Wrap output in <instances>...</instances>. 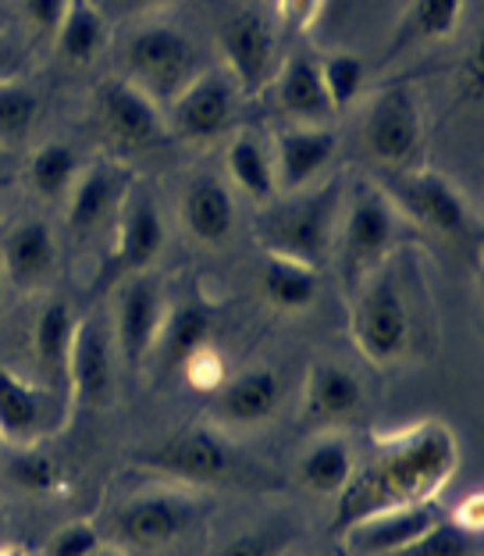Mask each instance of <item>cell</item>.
Segmentation results:
<instances>
[{
	"label": "cell",
	"mask_w": 484,
	"mask_h": 556,
	"mask_svg": "<svg viewBox=\"0 0 484 556\" xmlns=\"http://www.w3.org/2000/svg\"><path fill=\"white\" fill-rule=\"evenodd\" d=\"M442 517L438 503H413V507H396L381 510L356 521L353 528L342 532L349 556H399L406 546L428 532Z\"/></svg>",
	"instance_id": "18"
},
{
	"label": "cell",
	"mask_w": 484,
	"mask_h": 556,
	"mask_svg": "<svg viewBox=\"0 0 484 556\" xmlns=\"http://www.w3.org/2000/svg\"><path fill=\"white\" fill-rule=\"evenodd\" d=\"M342 200L346 193H342L339 179L317 189H303V193H289L285 200H271L267 207H260L257 218L260 247L275 257L321 268L335 250Z\"/></svg>",
	"instance_id": "2"
},
{
	"label": "cell",
	"mask_w": 484,
	"mask_h": 556,
	"mask_svg": "<svg viewBox=\"0 0 484 556\" xmlns=\"http://www.w3.org/2000/svg\"><path fill=\"white\" fill-rule=\"evenodd\" d=\"M36 118H40V97L33 86L15 75L0 79V147H22Z\"/></svg>",
	"instance_id": "33"
},
{
	"label": "cell",
	"mask_w": 484,
	"mask_h": 556,
	"mask_svg": "<svg viewBox=\"0 0 484 556\" xmlns=\"http://www.w3.org/2000/svg\"><path fill=\"white\" fill-rule=\"evenodd\" d=\"M4 189H8V179H4V175H0V197H4Z\"/></svg>",
	"instance_id": "47"
},
{
	"label": "cell",
	"mask_w": 484,
	"mask_h": 556,
	"mask_svg": "<svg viewBox=\"0 0 484 556\" xmlns=\"http://www.w3.org/2000/svg\"><path fill=\"white\" fill-rule=\"evenodd\" d=\"M132 4H143V8H150V4H164V0H132Z\"/></svg>",
	"instance_id": "46"
},
{
	"label": "cell",
	"mask_w": 484,
	"mask_h": 556,
	"mask_svg": "<svg viewBox=\"0 0 484 556\" xmlns=\"http://www.w3.org/2000/svg\"><path fill=\"white\" fill-rule=\"evenodd\" d=\"M460 464V442L445 421H417L396 432L374 435V446L356 460L353 478L335 496L331 532L342 535L364 517L435 503Z\"/></svg>",
	"instance_id": "1"
},
{
	"label": "cell",
	"mask_w": 484,
	"mask_h": 556,
	"mask_svg": "<svg viewBox=\"0 0 484 556\" xmlns=\"http://www.w3.org/2000/svg\"><path fill=\"white\" fill-rule=\"evenodd\" d=\"M289 546V535L285 532H242L239 539L225 542V546L214 553V556H282Z\"/></svg>",
	"instance_id": "39"
},
{
	"label": "cell",
	"mask_w": 484,
	"mask_h": 556,
	"mask_svg": "<svg viewBox=\"0 0 484 556\" xmlns=\"http://www.w3.org/2000/svg\"><path fill=\"white\" fill-rule=\"evenodd\" d=\"M132 193V172L122 168L107 157H100L89 164L86 172H79V179L68 189V204H65V218L72 232H93L100 229L111 214H118L125 207V200Z\"/></svg>",
	"instance_id": "17"
},
{
	"label": "cell",
	"mask_w": 484,
	"mask_h": 556,
	"mask_svg": "<svg viewBox=\"0 0 484 556\" xmlns=\"http://www.w3.org/2000/svg\"><path fill=\"white\" fill-rule=\"evenodd\" d=\"M239 86L225 68L196 72L182 90L168 100V129L182 143L211 147L232 132L239 118Z\"/></svg>",
	"instance_id": "9"
},
{
	"label": "cell",
	"mask_w": 484,
	"mask_h": 556,
	"mask_svg": "<svg viewBox=\"0 0 484 556\" xmlns=\"http://www.w3.org/2000/svg\"><path fill=\"white\" fill-rule=\"evenodd\" d=\"M360 147L381 168H410L424 147V111L410 86H385L360 118Z\"/></svg>",
	"instance_id": "8"
},
{
	"label": "cell",
	"mask_w": 484,
	"mask_h": 556,
	"mask_svg": "<svg viewBox=\"0 0 484 556\" xmlns=\"http://www.w3.org/2000/svg\"><path fill=\"white\" fill-rule=\"evenodd\" d=\"M65 8H68V0H25V15H29V22L50 36L58 33L61 18H65Z\"/></svg>",
	"instance_id": "41"
},
{
	"label": "cell",
	"mask_w": 484,
	"mask_h": 556,
	"mask_svg": "<svg viewBox=\"0 0 484 556\" xmlns=\"http://www.w3.org/2000/svg\"><path fill=\"white\" fill-rule=\"evenodd\" d=\"M125 79L139 90L161 100H171L196 75V47L193 40L164 22H147L125 40Z\"/></svg>",
	"instance_id": "6"
},
{
	"label": "cell",
	"mask_w": 484,
	"mask_h": 556,
	"mask_svg": "<svg viewBox=\"0 0 484 556\" xmlns=\"http://www.w3.org/2000/svg\"><path fill=\"white\" fill-rule=\"evenodd\" d=\"M118 389V346L100 318H86L75 328L68 353V393L75 407H107Z\"/></svg>",
	"instance_id": "13"
},
{
	"label": "cell",
	"mask_w": 484,
	"mask_h": 556,
	"mask_svg": "<svg viewBox=\"0 0 484 556\" xmlns=\"http://www.w3.org/2000/svg\"><path fill=\"white\" fill-rule=\"evenodd\" d=\"M282 396L285 389L275 368H250L235 378H225V386L211 400V417L232 428L267 425L282 407Z\"/></svg>",
	"instance_id": "20"
},
{
	"label": "cell",
	"mask_w": 484,
	"mask_h": 556,
	"mask_svg": "<svg viewBox=\"0 0 484 556\" xmlns=\"http://www.w3.org/2000/svg\"><path fill=\"white\" fill-rule=\"evenodd\" d=\"M453 521L460 525V528H467V532L481 535V528H484V500H481V492H470L460 507H456Z\"/></svg>",
	"instance_id": "42"
},
{
	"label": "cell",
	"mask_w": 484,
	"mask_h": 556,
	"mask_svg": "<svg viewBox=\"0 0 484 556\" xmlns=\"http://www.w3.org/2000/svg\"><path fill=\"white\" fill-rule=\"evenodd\" d=\"M399 556H481V535L467 532L453 517H438L435 525L420 535L413 546H406Z\"/></svg>",
	"instance_id": "36"
},
{
	"label": "cell",
	"mask_w": 484,
	"mask_h": 556,
	"mask_svg": "<svg viewBox=\"0 0 484 556\" xmlns=\"http://www.w3.org/2000/svg\"><path fill=\"white\" fill-rule=\"evenodd\" d=\"M349 336L364 361L389 368L410 346V307L396 275L381 264L364 282H356L349 303Z\"/></svg>",
	"instance_id": "5"
},
{
	"label": "cell",
	"mask_w": 484,
	"mask_h": 556,
	"mask_svg": "<svg viewBox=\"0 0 484 556\" xmlns=\"http://www.w3.org/2000/svg\"><path fill=\"white\" fill-rule=\"evenodd\" d=\"M182 375H186L189 389H196V393H218V389L225 386V378H228V368H225L221 353L214 350V343H207L196 353H189L186 364H182Z\"/></svg>",
	"instance_id": "37"
},
{
	"label": "cell",
	"mask_w": 484,
	"mask_h": 556,
	"mask_svg": "<svg viewBox=\"0 0 484 556\" xmlns=\"http://www.w3.org/2000/svg\"><path fill=\"white\" fill-rule=\"evenodd\" d=\"M403 222L406 218L385 197V189L356 186L353 193L342 200L335 250H331V254H339L342 278H349L356 286L371 271H378L381 264L389 261L392 247L399 243Z\"/></svg>",
	"instance_id": "4"
},
{
	"label": "cell",
	"mask_w": 484,
	"mask_h": 556,
	"mask_svg": "<svg viewBox=\"0 0 484 556\" xmlns=\"http://www.w3.org/2000/svg\"><path fill=\"white\" fill-rule=\"evenodd\" d=\"M164 239H168V229H164L157 200L147 193L125 200V207L118 211V232H114L104 264V282H122V278L150 271V264L161 257Z\"/></svg>",
	"instance_id": "15"
},
{
	"label": "cell",
	"mask_w": 484,
	"mask_h": 556,
	"mask_svg": "<svg viewBox=\"0 0 484 556\" xmlns=\"http://www.w3.org/2000/svg\"><path fill=\"white\" fill-rule=\"evenodd\" d=\"M385 197L396 204L403 218H410L420 229L449 239V243L477 247V239H481L477 211L449 175L410 164V168H399L392 175L385 186Z\"/></svg>",
	"instance_id": "3"
},
{
	"label": "cell",
	"mask_w": 484,
	"mask_h": 556,
	"mask_svg": "<svg viewBox=\"0 0 484 556\" xmlns=\"http://www.w3.org/2000/svg\"><path fill=\"white\" fill-rule=\"evenodd\" d=\"M15 65H18V47L8 36V29H0V79H8Z\"/></svg>",
	"instance_id": "43"
},
{
	"label": "cell",
	"mask_w": 484,
	"mask_h": 556,
	"mask_svg": "<svg viewBox=\"0 0 484 556\" xmlns=\"http://www.w3.org/2000/svg\"><path fill=\"white\" fill-rule=\"evenodd\" d=\"M218 47L225 58V72L232 75L239 93H260L271 86L278 65V40L271 25L257 11H235L218 29Z\"/></svg>",
	"instance_id": "12"
},
{
	"label": "cell",
	"mask_w": 484,
	"mask_h": 556,
	"mask_svg": "<svg viewBox=\"0 0 484 556\" xmlns=\"http://www.w3.org/2000/svg\"><path fill=\"white\" fill-rule=\"evenodd\" d=\"M0 29H4V11H0Z\"/></svg>",
	"instance_id": "49"
},
{
	"label": "cell",
	"mask_w": 484,
	"mask_h": 556,
	"mask_svg": "<svg viewBox=\"0 0 484 556\" xmlns=\"http://www.w3.org/2000/svg\"><path fill=\"white\" fill-rule=\"evenodd\" d=\"M196 521V500L182 489L136 492L111 517V532L129 549H164L182 539Z\"/></svg>",
	"instance_id": "10"
},
{
	"label": "cell",
	"mask_w": 484,
	"mask_h": 556,
	"mask_svg": "<svg viewBox=\"0 0 484 556\" xmlns=\"http://www.w3.org/2000/svg\"><path fill=\"white\" fill-rule=\"evenodd\" d=\"M58 54L72 65H89L107 43V18L93 0H68L65 18L54 33Z\"/></svg>",
	"instance_id": "30"
},
{
	"label": "cell",
	"mask_w": 484,
	"mask_h": 556,
	"mask_svg": "<svg viewBox=\"0 0 484 556\" xmlns=\"http://www.w3.org/2000/svg\"><path fill=\"white\" fill-rule=\"evenodd\" d=\"M335 150H339V136L328 125H292V129L278 132L271 143L278 197L310 189L317 182V175L335 157Z\"/></svg>",
	"instance_id": "16"
},
{
	"label": "cell",
	"mask_w": 484,
	"mask_h": 556,
	"mask_svg": "<svg viewBox=\"0 0 484 556\" xmlns=\"http://www.w3.org/2000/svg\"><path fill=\"white\" fill-rule=\"evenodd\" d=\"M260 293L267 307H275L278 314H303L321 293V278L310 264L267 254L260 268Z\"/></svg>",
	"instance_id": "28"
},
{
	"label": "cell",
	"mask_w": 484,
	"mask_h": 556,
	"mask_svg": "<svg viewBox=\"0 0 484 556\" xmlns=\"http://www.w3.org/2000/svg\"><path fill=\"white\" fill-rule=\"evenodd\" d=\"M324 4H328V0H275V11H278V18L289 25V29L307 33V29H314L317 22H321Z\"/></svg>",
	"instance_id": "40"
},
{
	"label": "cell",
	"mask_w": 484,
	"mask_h": 556,
	"mask_svg": "<svg viewBox=\"0 0 484 556\" xmlns=\"http://www.w3.org/2000/svg\"><path fill=\"white\" fill-rule=\"evenodd\" d=\"M132 464L186 485H225L239 475L232 442L211 428H189L132 453Z\"/></svg>",
	"instance_id": "7"
},
{
	"label": "cell",
	"mask_w": 484,
	"mask_h": 556,
	"mask_svg": "<svg viewBox=\"0 0 484 556\" xmlns=\"http://www.w3.org/2000/svg\"><path fill=\"white\" fill-rule=\"evenodd\" d=\"M0 556H25L22 546H0Z\"/></svg>",
	"instance_id": "45"
},
{
	"label": "cell",
	"mask_w": 484,
	"mask_h": 556,
	"mask_svg": "<svg viewBox=\"0 0 484 556\" xmlns=\"http://www.w3.org/2000/svg\"><path fill=\"white\" fill-rule=\"evenodd\" d=\"M463 11H467V0H410L399 15L392 47L449 40V36L460 29Z\"/></svg>",
	"instance_id": "31"
},
{
	"label": "cell",
	"mask_w": 484,
	"mask_h": 556,
	"mask_svg": "<svg viewBox=\"0 0 484 556\" xmlns=\"http://www.w3.org/2000/svg\"><path fill=\"white\" fill-rule=\"evenodd\" d=\"M214 328H218V311H214V303H207L203 296L182 300L175 311L164 314V325H161L154 350L161 353L164 364L182 368L189 353H196L200 346L211 343Z\"/></svg>",
	"instance_id": "24"
},
{
	"label": "cell",
	"mask_w": 484,
	"mask_h": 556,
	"mask_svg": "<svg viewBox=\"0 0 484 556\" xmlns=\"http://www.w3.org/2000/svg\"><path fill=\"white\" fill-rule=\"evenodd\" d=\"M89 556H125L122 549H114V546H100V549H93Z\"/></svg>",
	"instance_id": "44"
},
{
	"label": "cell",
	"mask_w": 484,
	"mask_h": 556,
	"mask_svg": "<svg viewBox=\"0 0 484 556\" xmlns=\"http://www.w3.org/2000/svg\"><path fill=\"white\" fill-rule=\"evenodd\" d=\"M79 154L75 147L65 143V139H47L33 150L29 168H25V179H29V189L40 200H61L68 197L72 182L79 179Z\"/></svg>",
	"instance_id": "32"
},
{
	"label": "cell",
	"mask_w": 484,
	"mask_h": 556,
	"mask_svg": "<svg viewBox=\"0 0 484 556\" xmlns=\"http://www.w3.org/2000/svg\"><path fill=\"white\" fill-rule=\"evenodd\" d=\"M4 475L8 482L29 492V496H50V492H58L61 482H65V475H61L58 460L50 457V453L36 450V446H22L8 457L4 464Z\"/></svg>",
	"instance_id": "35"
},
{
	"label": "cell",
	"mask_w": 484,
	"mask_h": 556,
	"mask_svg": "<svg viewBox=\"0 0 484 556\" xmlns=\"http://www.w3.org/2000/svg\"><path fill=\"white\" fill-rule=\"evenodd\" d=\"M364 410V382L349 368H342L335 361H317L310 364L307 382H303L300 400V421L331 428L342 421H353Z\"/></svg>",
	"instance_id": "19"
},
{
	"label": "cell",
	"mask_w": 484,
	"mask_h": 556,
	"mask_svg": "<svg viewBox=\"0 0 484 556\" xmlns=\"http://www.w3.org/2000/svg\"><path fill=\"white\" fill-rule=\"evenodd\" d=\"M186 232L203 247H221L235 229V197L218 175L200 172L186 182L182 204H178Z\"/></svg>",
	"instance_id": "22"
},
{
	"label": "cell",
	"mask_w": 484,
	"mask_h": 556,
	"mask_svg": "<svg viewBox=\"0 0 484 556\" xmlns=\"http://www.w3.org/2000/svg\"><path fill=\"white\" fill-rule=\"evenodd\" d=\"M58 236L40 218H22L11 225L0 243V268L18 289H40L58 271Z\"/></svg>",
	"instance_id": "21"
},
{
	"label": "cell",
	"mask_w": 484,
	"mask_h": 556,
	"mask_svg": "<svg viewBox=\"0 0 484 556\" xmlns=\"http://www.w3.org/2000/svg\"><path fill=\"white\" fill-rule=\"evenodd\" d=\"M0 296H4V268H0Z\"/></svg>",
	"instance_id": "48"
},
{
	"label": "cell",
	"mask_w": 484,
	"mask_h": 556,
	"mask_svg": "<svg viewBox=\"0 0 484 556\" xmlns=\"http://www.w3.org/2000/svg\"><path fill=\"white\" fill-rule=\"evenodd\" d=\"M317 72H321V86L331 111L349 108L356 97H360L364 83H367V61L353 50H335V54H324L317 61Z\"/></svg>",
	"instance_id": "34"
},
{
	"label": "cell",
	"mask_w": 484,
	"mask_h": 556,
	"mask_svg": "<svg viewBox=\"0 0 484 556\" xmlns=\"http://www.w3.org/2000/svg\"><path fill=\"white\" fill-rule=\"evenodd\" d=\"M97 118L122 150H157L171 136L161 104L129 79H107L100 86Z\"/></svg>",
	"instance_id": "11"
},
{
	"label": "cell",
	"mask_w": 484,
	"mask_h": 556,
	"mask_svg": "<svg viewBox=\"0 0 484 556\" xmlns=\"http://www.w3.org/2000/svg\"><path fill=\"white\" fill-rule=\"evenodd\" d=\"M75 328H79V318L65 300L47 303L33 325V353L50 386H68V353Z\"/></svg>",
	"instance_id": "25"
},
{
	"label": "cell",
	"mask_w": 484,
	"mask_h": 556,
	"mask_svg": "<svg viewBox=\"0 0 484 556\" xmlns=\"http://www.w3.org/2000/svg\"><path fill=\"white\" fill-rule=\"evenodd\" d=\"M225 164L228 175H232V186L242 197H250L257 207H267L271 200H278L271 147L264 139H257L253 132H239L225 150Z\"/></svg>",
	"instance_id": "27"
},
{
	"label": "cell",
	"mask_w": 484,
	"mask_h": 556,
	"mask_svg": "<svg viewBox=\"0 0 484 556\" xmlns=\"http://www.w3.org/2000/svg\"><path fill=\"white\" fill-rule=\"evenodd\" d=\"M353 467H356V453L349 446V439L317 435L310 446L300 453L296 478L303 489L317 492V496H339L353 478Z\"/></svg>",
	"instance_id": "26"
},
{
	"label": "cell",
	"mask_w": 484,
	"mask_h": 556,
	"mask_svg": "<svg viewBox=\"0 0 484 556\" xmlns=\"http://www.w3.org/2000/svg\"><path fill=\"white\" fill-rule=\"evenodd\" d=\"M267 90H271L278 111L296 125H324V118L331 115L321 72H317V61H310L307 54L285 58Z\"/></svg>",
	"instance_id": "23"
},
{
	"label": "cell",
	"mask_w": 484,
	"mask_h": 556,
	"mask_svg": "<svg viewBox=\"0 0 484 556\" xmlns=\"http://www.w3.org/2000/svg\"><path fill=\"white\" fill-rule=\"evenodd\" d=\"M100 546H104V539L97 535L93 525H89V521H68L47 539L43 556H89Z\"/></svg>",
	"instance_id": "38"
},
{
	"label": "cell",
	"mask_w": 484,
	"mask_h": 556,
	"mask_svg": "<svg viewBox=\"0 0 484 556\" xmlns=\"http://www.w3.org/2000/svg\"><path fill=\"white\" fill-rule=\"evenodd\" d=\"M164 314H168V300L154 275H132L122 278L118 296H114V346L129 364H139L147 353H154V343L161 336Z\"/></svg>",
	"instance_id": "14"
},
{
	"label": "cell",
	"mask_w": 484,
	"mask_h": 556,
	"mask_svg": "<svg viewBox=\"0 0 484 556\" xmlns=\"http://www.w3.org/2000/svg\"><path fill=\"white\" fill-rule=\"evenodd\" d=\"M43 432V400L25 378L0 364V435L15 446H33Z\"/></svg>",
	"instance_id": "29"
}]
</instances>
